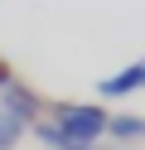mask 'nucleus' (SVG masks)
Returning a JSON list of instances; mask_svg holds the SVG:
<instances>
[{
  "label": "nucleus",
  "instance_id": "nucleus-4",
  "mask_svg": "<svg viewBox=\"0 0 145 150\" xmlns=\"http://www.w3.org/2000/svg\"><path fill=\"white\" fill-rule=\"evenodd\" d=\"M106 140H116V145L145 140V116L140 111H111V116H106Z\"/></svg>",
  "mask_w": 145,
  "mask_h": 150
},
{
  "label": "nucleus",
  "instance_id": "nucleus-1",
  "mask_svg": "<svg viewBox=\"0 0 145 150\" xmlns=\"http://www.w3.org/2000/svg\"><path fill=\"white\" fill-rule=\"evenodd\" d=\"M106 116L111 111L102 102H48V111H44V121H53L73 145H87V150L106 140Z\"/></svg>",
  "mask_w": 145,
  "mask_h": 150
},
{
  "label": "nucleus",
  "instance_id": "nucleus-3",
  "mask_svg": "<svg viewBox=\"0 0 145 150\" xmlns=\"http://www.w3.org/2000/svg\"><path fill=\"white\" fill-rule=\"evenodd\" d=\"M140 87H145V58L116 68L111 78H102V82H97V97H102V102H116V97H131V92H140Z\"/></svg>",
  "mask_w": 145,
  "mask_h": 150
},
{
  "label": "nucleus",
  "instance_id": "nucleus-2",
  "mask_svg": "<svg viewBox=\"0 0 145 150\" xmlns=\"http://www.w3.org/2000/svg\"><path fill=\"white\" fill-rule=\"evenodd\" d=\"M0 111H5L10 121H15L19 131H29V126H39L44 121V111H48V102L39 97L34 87H29L24 78H15L10 87H0Z\"/></svg>",
  "mask_w": 145,
  "mask_h": 150
},
{
  "label": "nucleus",
  "instance_id": "nucleus-5",
  "mask_svg": "<svg viewBox=\"0 0 145 150\" xmlns=\"http://www.w3.org/2000/svg\"><path fill=\"white\" fill-rule=\"evenodd\" d=\"M19 136H24V131H19L15 121H10L5 111H0V150H15V145H19Z\"/></svg>",
  "mask_w": 145,
  "mask_h": 150
}]
</instances>
